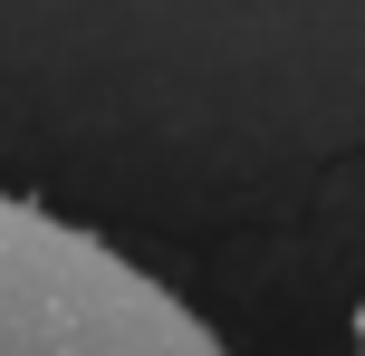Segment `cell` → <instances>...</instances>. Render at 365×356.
Returning <instances> with one entry per match:
<instances>
[{
	"label": "cell",
	"mask_w": 365,
	"mask_h": 356,
	"mask_svg": "<svg viewBox=\"0 0 365 356\" xmlns=\"http://www.w3.org/2000/svg\"><path fill=\"white\" fill-rule=\"evenodd\" d=\"M0 356H231L96 231L0 193Z\"/></svg>",
	"instance_id": "6da1fadb"
},
{
	"label": "cell",
	"mask_w": 365,
	"mask_h": 356,
	"mask_svg": "<svg viewBox=\"0 0 365 356\" xmlns=\"http://www.w3.org/2000/svg\"><path fill=\"white\" fill-rule=\"evenodd\" d=\"M356 356H365V327H356Z\"/></svg>",
	"instance_id": "7a4b0ae2"
}]
</instances>
